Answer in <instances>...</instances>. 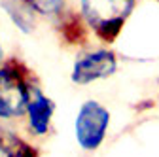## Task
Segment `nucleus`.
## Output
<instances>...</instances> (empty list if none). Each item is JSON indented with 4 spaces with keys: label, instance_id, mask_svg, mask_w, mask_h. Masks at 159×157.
Returning <instances> with one entry per match:
<instances>
[{
    "label": "nucleus",
    "instance_id": "obj_8",
    "mask_svg": "<svg viewBox=\"0 0 159 157\" xmlns=\"http://www.w3.org/2000/svg\"><path fill=\"white\" fill-rule=\"evenodd\" d=\"M0 157H38V148L11 131H0Z\"/></svg>",
    "mask_w": 159,
    "mask_h": 157
},
{
    "label": "nucleus",
    "instance_id": "obj_7",
    "mask_svg": "<svg viewBox=\"0 0 159 157\" xmlns=\"http://www.w3.org/2000/svg\"><path fill=\"white\" fill-rule=\"evenodd\" d=\"M89 25L82 13H65L61 17V25H59V32H61L63 40L70 46H85L87 36H89Z\"/></svg>",
    "mask_w": 159,
    "mask_h": 157
},
{
    "label": "nucleus",
    "instance_id": "obj_1",
    "mask_svg": "<svg viewBox=\"0 0 159 157\" xmlns=\"http://www.w3.org/2000/svg\"><path fill=\"white\" fill-rule=\"evenodd\" d=\"M34 87L32 76L21 61H6L0 66V119L23 117Z\"/></svg>",
    "mask_w": 159,
    "mask_h": 157
},
{
    "label": "nucleus",
    "instance_id": "obj_3",
    "mask_svg": "<svg viewBox=\"0 0 159 157\" xmlns=\"http://www.w3.org/2000/svg\"><path fill=\"white\" fill-rule=\"evenodd\" d=\"M112 115L98 101H85L80 106L74 121L76 142L84 151H97L106 140Z\"/></svg>",
    "mask_w": 159,
    "mask_h": 157
},
{
    "label": "nucleus",
    "instance_id": "obj_2",
    "mask_svg": "<svg viewBox=\"0 0 159 157\" xmlns=\"http://www.w3.org/2000/svg\"><path fill=\"white\" fill-rule=\"evenodd\" d=\"M134 8V0H80V13L102 42L112 44Z\"/></svg>",
    "mask_w": 159,
    "mask_h": 157
},
{
    "label": "nucleus",
    "instance_id": "obj_6",
    "mask_svg": "<svg viewBox=\"0 0 159 157\" xmlns=\"http://www.w3.org/2000/svg\"><path fill=\"white\" fill-rule=\"evenodd\" d=\"M0 8H2L11 23L21 30L23 34H30L36 29V11L30 8L27 0H0Z\"/></svg>",
    "mask_w": 159,
    "mask_h": 157
},
{
    "label": "nucleus",
    "instance_id": "obj_4",
    "mask_svg": "<svg viewBox=\"0 0 159 157\" xmlns=\"http://www.w3.org/2000/svg\"><path fill=\"white\" fill-rule=\"evenodd\" d=\"M117 70V59L112 49H93L76 59L70 72V80L76 85H89L98 80H106Z\"/></svg>",
    "mask_w": 159,
    "mask_h": 157
},
{
    "label": "nucleus",
    "instance_id": "obj_9",
    "mask_svg": "<svg viewBox=\"0 0 159 157\" xmlns=\"http://www.w3.org/2000/svg\"><path fill=\"white\" fill-rule=\"evenodd\" d=\"M27 2L38 15H44V17L61 15L65 8V0H27Z\"/></svg>",
    "mask_w": 159,
    "mask_h": 157
},
{
    "label": "nucleus",
    "instance_id": "obj_5",
    "mask_svg": "<svg viewBox=\"0 0 159 157\" xmlns=\"http://www.w3.org/2000/svg\"><path fill=\"white\" fill-rule=\"evenodd\" d=\"M53 114H55V104L49 96H46L38 87L32 89L30 95V102L27 108V131L30 136H46L51 129L53 121Z\"/></svg>",
    "mask_w": 159,
    "mask_h": 157
},
{
    "label": "nucleus",
    "instance_id": "obj_10",
    "mask_svg": "<svg viewBox=\"0 0 159 157\" xmlns=\"http://www.w3.org/2000/svg\"><path fill=\"white\" fill-rule=\"evenodd\" d=\"M4 65V49H2V44H0V66Z\"/></svg>",
    "mask_w": 159,
    "mask_h": 157
}]
</instances>
